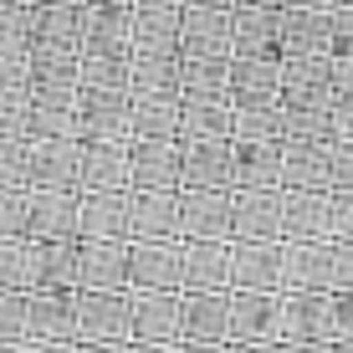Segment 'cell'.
<instances>
[]
</instances>
